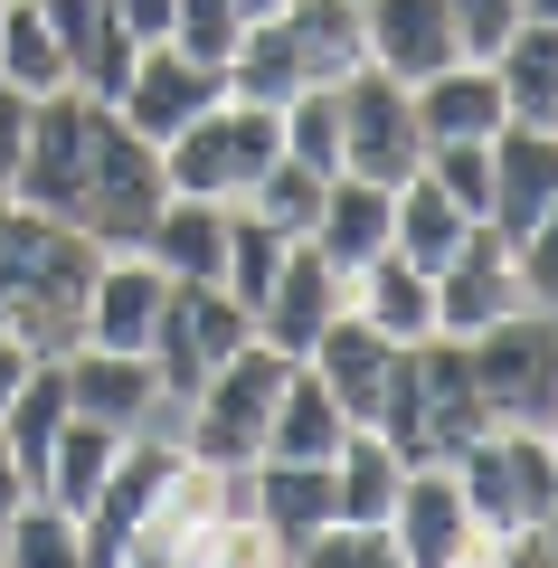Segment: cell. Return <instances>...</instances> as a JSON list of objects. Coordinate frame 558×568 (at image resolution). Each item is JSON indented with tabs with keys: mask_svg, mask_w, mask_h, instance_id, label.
<instances>
[{
	"mask_svg": "<svg viewBox=\"0 0 558 568\" xmlns=\"http://www.w3.org/2000/svg\"><path fill=\"white\" fill-rule=\"evenodd\" d=\"M455 484H464V511H474L483 540L520 521H558V446L549 426H483L474 446L455 455Z\"/></svg>",
	"mask_w": 558,
	"mask_h": 568,
	"instance_id": "5b68a950",
	"label": "cell"
},
{
	"mask_svg": "<svg viewBox=\"0 0 558 568\" xmlns=\"http://www.w3.org/2000/svg\"><path fill=\"white\" fill-rule=\"evenodd\" d=\"M464 369H474L483 407H493V426H549V388H558V323L549 313H501V323H483L474 342H464Z\"/></svg>",
	"mask_w": 558,
	"mask_h": 568,
	"instance_id": "52a82bcc",
	"label": "cell"
},
{
	"mask_svg": "<svg viewBox=\"0 0 558 568\" xmlns=\"http://www.w3.org/2000/svg\"><path fill=\"white\" fill-rule=\"evenodd\" d=\"M426 162V133H417V104H407V85L388 77V67L359 58L351 77H341V171H359V181H417Z\"/></svg>",
	"mask_w": 558,
	"mask_h": 568,
	"instance_id": "ba28073f",
	"label": "cell"
},
{
	"mask_svg": "<svg viewBox=\"0 0 558 568\" xmlns=\"http://www.w3.org/2000/svg\"><path fill=\"white\" fill-rule=\"evenodd\" d=\"M369 426H379V446L398 455V465H455L483 426H493L474 369H464V342H445V332L407 342L398 361H388V388H379V407H369Z\"/></svg>",
	"mask_w": 558,
	"mask_h": 568,
	"instance_id": "7a4b0ae2",
	"label": "cell"
},
{
	"mask_svg": "<svg viewBox=\"0 0 558 568\" xmlns=\"http://www.w3.org/2000/svg\"><path fill=\"white\" fill-rule=\"evenodd\" d=\"M398 455L379 446V426H351L332 455V493H341V521H388V503H398Z\"/></svg>",
	"mask_w": 558,
	"mask_h": 568,
	"instance_id": "1f68e13d",
	"label": "cell"
},
{
	"mask_svg": "<svg viewBox=\"0 0 558 568\" xmlns=\"http://www.w3.org/2000/svg\"><path fill=\"white\" fill-rule=\"evenodd\" d=\"M171 465H180V436H152V426H133V436L114 446L95 503L77 511L85 568H123V559H133V530H142V511H152V493L171 484Z\"/></svg>",
	"mask_w": 558,
	"mask_h": 568,
	"instance_id": "9c48e42d",
	"label": "cell"
},
{
	"mask_svg": "<svg viewBox=\"0 0 558 568\" xmlns=\"http://www.w3.org/2000/svg\"><path fill=\"white\" fill-rule=\"evenodd\" d=\"M359 58L388 67L398 85L436 77V67H455V10L445 0H359Z\"/></svg>",
	"mask_w": 558,
	"mask_h": 568,
	"instance_id": "e0dca14e",
	"label": "cell"
},
{
	"mask_svg": "<svg viewBox=\"0 0 558 568\" xmlns=\"http://www.w3.org/2000/svg\"><path fill=\"white\" fill-rule=\"evenodd\" d=\"M85 114H95V95H77V85H58V95H29V142H20V171H10V200L48 209V219H77Z\"/></svg>",
	"mask_w": 558,
	"mask_h": 568,
	"instance_id": "8fae6325",
	"label": "cell"
},
{
	"mask_svg": "<svg viewBox=\"0 0 558 568\" xmlns=\"http://www.w3.org/2000/svg\"><path fill=\"white\" fill-rule=\"evenodd\" d=\"M341 436H351V417H341V398L313 379V369H284V398H275V417H265V455H294V465H332L341 455Z\"/></svg>",
	"mask_w": 558,
	"mask_h": 568,
	"instance_id": "83f0119b",
	"label": "cell"
},
{
	"mask_svg": "<svg viewBox=\"0 0 558 568\" xmlns=\"http://www.w3.org/2000/svg\"><path fill=\"white\" fill-rule=\"evenodd\" d=\"M29 361H39V351H29L20 332H0V407H10V388L29 379Z\"/></svg>",
	"mask_w": 558,
	"mask_h": 568,
	"instance_id": "f35d334b",
	"label": "cell"
},
{
	"mask_svg": "<svg viewBox=\"0 0 558 568\" xmlns=\"http://www.w3.org/2000/svg\"><path fill=\"white\" fill-rule=\"evenodd\" d=\"M219 95H227V67L190 58V48H171V39H142L133 48V77H123V95H114V114L133 123L142 142H171L180 123H200Z\"/></svg>",
	"mask_w": 558,
	"mask_h": 568,
	"instance_id": "30bf717a",
	"label": "cell"
},
{
	"mask_svg": "<svg viewBox=\"0 0 558 568\" xmlns=\"http://www.w3.org/2000/svg\"><path fill=\"white\" fill-rule=\"evenodd\" d=\"M20 142H29V95L0 85V190H10V171H20Z\"/></svg>",
	"mask_w": 558,
	"mask_h": 568,
	"instance_id": "74e56055",
	"label": "cell"
},
{
	"mask_svg": "<svg viewBox=\"0 0 558 568\" xmlns=\"http://www.w3.org/2000/svg\"><path fill=\"white\" fill-rule=\"evenodd\" d=\"M275 123H284V152H294L303 171H322V181L341 171V85H303V95H284Z\"/></svg>",
	"mask_w": 558,
	"mask_h": 568,
	"instance_id": "836d02e7",
	"label": "cell"
},
{
	"mask_svg": "<svg viewBox=\"0 0 558 568\" xmlns=\"http://www.w3.org/2000/svg\"><path fill=\"white\" fill-rule=\"evenodd\" d=\"M0 85H20V95H58L67 85V48L39 0H0Z\"/></svg>",
	"mask_w": 558,
	"mask_h": 568,
	"instance_id": "4dcf8cb0",
	"label": "cell"
},
{
	"mask_svg": "<svg viewBox=\"0 0 558 568\" xmlns=\"http://www.w3.org/2000/svg\"><path fill=\"white\" fill-rule=\"evenodd\" d=\"M265 10H275V0H237V20H265Z\"/></svg>",
	"mask_w": 558,
	"mask_h": 568,
	"instance_id": "60d3db41",
	"label": "cell"
},
{
	"mask_svg": "<svg viewBox=\"0 0 558 568\" xmlns=\"http://www.w3.org/2000/svg\"><path fill=\"white\" fill-rule=\"evenodd\" d=\"M237 0H171V48H190V58L227 67V48H237Z\"/></svg>",
	"mask_w": 558,
	"mask_h": 568,
	"instance_id": "8d00e7d4",
	"label": "cell"
},
{
	"mask_svg": "<svg viewBox=\"0 0 558 568\" xmlns=\"http://www.w3.org/2000/svg\"><path fill=\"white\" fill-rule=\"evenodd\" d=\"M20 493H29V474L10 465V446H0V521H10V511H20Z\"/></svg>",
	"mask_w": 558,
	"mask_h": 568,
	"instance_id": "ab89813d",
	"label": "cell"
},
{
	"mask_svg": "<svg viewBox=\"0 0 558 568\" xmlns=\"http://www.w3.org/2000/svg\"><path fill=\"white\" fill-rule=\"evenodd\" d=\"M0 568H85L77 511H58L48 493H20V511L0 521Z\"/></svg>",
	"mask_w": 558,
	"mask_h": 568,
	"instance_id": "d6a6232c",
	"label": "cell"
},
{
	"mask_svg": "<svg viewBox=\"0 0 558 568\" xmlns=\"http://www.w3.org/2000/svg\"><path fill=\"white\" fill-rule=\"evenodd\" d=\"M265 20L284 29L303 85H341V77L359 67V0H275Z\"/></svg>",
	"mask_w": 558,
	"mask_h": 568,
	"instance_id": "4316f807",
	"label": "cell"
},
{
	"mask_svg": "<svg viewBox=\"0 0 558 568\" xmlns=\"http://www.w3.org/2000/svg\"><path fill=\"white\" fill-rule=\"evenodd\" d=\"M161 304H171V275H161L142 246H104L95 284H85V332H77V342H95V351H152Z\"/></svg>",
	"mask_w": 558,
	"mask_h": 568,
	"instance_id": "5bb4252c",
	"label": "cell"
},
{
	"mask_svg": "<svg viewBox=\"0 0 558 568\" xmlns=\"http://www.w3.org/2000/svg\"><path fill=\"white\" fill-rule=\"evenodd\" d=\"M161 200H171V181H161V142H142L114 104H95V114H85L77 227H85L95 246H142V227H152Z\"/></svg>",
	"mask_w": 558,
	"mask_h": 568,
	"instance_id": "3957f363",
	"label": "cell"
},
{
	"mask_svg": "<svg viewBox=\"0 0 558 568\" xmlns=\"http://www.w3.org/2000/svg\"><path fill=\"white\" fill-rule=\"evenodd\" d=\"M388 361H398V342H388L379 323H359L351 304H341L332 323L313 332V351H303V369L341 398V417H351V426H369V407H379V388H388Z\"/></svg>",
	"mask_w": 558,
	"mask_h": 568,
	"instance_id": "ac0fdd59",
	"label": "cell"
},
{
	"mask_svg": "<svg viewBox=\"0 0 558 568\" xmlns=\"http://www.w3.org/2000/svg\"><path fill=\"white\" fill-rule=\"evenodd\" d=\"M351 313L359 323H379L388 342H426V332H436V275H426V265H407L398 246H379V256L369 265H351Z\"/></svg>",
	"mask_w": 558,
	"mask_h": 568,
	"instance_id": "d4e9b609",
	"label": "cell"
},
{
	"mask_svg": "<svg viewBox=\"0 0 558 568\" xmlns=\"http://www.w3.org/2000/svg\"><path fill=\"white\" fill-rule=\"evenodd\" d=\"M95 256L104 246L77 219H48L0 190V332H20L29 351H77Z\"/></svg>",
	"mask_w": 558,
	"mask_h": 568,
	"instance_id": "6da1fadb",
	"label": "cell"
},
{
	"mask_svg": "<svg viewBox=\"0 0 558 568\" xmlns=\"http://www.w3.org/2000/svg\"><path fill=\"white\" fill-rule=\"evenodd\" d=\"M58 361H67V407H77V417H104V426L133 436V426H152L161 407H171L142 351H95V342H77V351H58Z\"/></svg>",
	"mask_w": 558,
	"mask_h": 568,
	"instance_id": "d6986e66",
	"label": "cell"
},
{
	"mask_svg": "<svg viewBox=\"0 0 558 568\" xmlns=\"http://www.w3.org/2000/svg\"><path fill=\"white\" fill-rule=\"evenodd\" d=\"M341 511L332 465H294V455H256V530L275 540V559H303L322 521Z\"/></svg>",
	"mask_w": 558,
	"mask_h": 568,
	"instance_id": "44dd1931",
	"label": "cell"
},
{
	"mask_svg": "<svg viewBox=\"0 0 558 568\" xmlns=\"http://www.w3.org/2000/svg\"><path fill=\"white\" fill-rule=\"evenodd\" d=\"M407 104H417V133L426 142H483V133L511 123L483 58H455V67H436V77H417V85H407Z\"/></svg>",
	"mask_w": 558,
	"mask_h": 568,
	"instance_id": "603a6c76",
	"label": "cell"
},
{
	"mask_svg": "<svg viewBox=\"0 0 558 568\" xmlns=\"http://www.w3.org/2000/svg\"><path fill=\"white\" fill-rule=\"evenodd\" d=\"M464 227H474V219H464L436 181H398V200H388V246H398L407 265H426V275L464 246Z\"/></svg>",
	"mask_w": 558,
	"mask_h": 568,
	"instance_id": "f546056e",
	"label": "cell"
},
{
	"mask_svg": "<svg viewBox=\"0 0 558 568\" xmlns=\"http://www.w3.org/2000/svg\"><path fill=\"white\" fill-rule=\"evenodd\" d=\"M114 446H123V426L67 417L58 446H48V465H39V493H48L58 511H85V503H95V484H104V465H114Z\"/></svg>",
	"mask_w": 558,
	"mask_h": 568,
	"instance_id": "f1b7e54d",
	"label": "cell"
},
{
	"mask_svg": "<svg viewBox=\"0 0 558 568\" xmlns=\"http://www.w3.org/2000/svg\"><path fill=\"white\" fill-rule=\"evenodd\" d=\"M483 67H493L511 123H549L558 133V20H511V39H501Z\"/></svg>",
	"mask_w": 558,
	"mask_h": 568,
	"instance_id": "484cf974",
	"label": "cell"
},
{
	"mask_svg": "<svg viewBox=\"0 0 558 568\" xmlns=\"http://www.w3.org/2000/svg\"><path fill=\"white\" fill-rule=\"evenodd\" d=\"M388 200L398 190H379V181H359V171H332L322 181V209H313V227H303V246H313L322 265H369L388 246Z\"/></svg>",
	"mask_w": 558,
	"mask_h": 568,
	"instance_id": "7402d4cb",
	"label": "cell"
},
{
	"mask_svg": "<svg viewBox=\"0 0 558 568\" xmlns=\"http://www.w3.org/2000/svg\"><path fill=\"white\" fill-rule=\"evenodd\" d=\"M48 10V29H58V48H67V85L77 95H95V104H114L123 95V77H133V29L114 20V0H39Z\"/></svg>",
	"mask_w": 558,
	"mask_h": 568,
	"instance_id": "ffe728a7",
	"label": "cell"
},
{
	"mask_svg": "<svg viewBox=\"0 0 558 568\" xmlns=\"http://www.w3.org/2000/svg\"><path fill=\"white\" fill-rule=\"evenodd\" d=\"M388 540H398V568H464V559H483V530H474V511H464L455 465H407L398 474Z\"/></svg>",
	"mask_w": 558,
	"mask_h": 568,
	"instance_id": "7c38bea8",
	"label": "cell"
},
{
	"mask_svg": "<svg viewBox=\"0 0 558 568\" xmlns=\"http://www.w3.org/2000/svg\"><path fill=\"white\" fill-rule=\"evenodd\" d=\"M501 313H520L511 237H501L493 219H474V227H464V246L436 265V332H445V342H474V332L501 323Z\"/></svg>",
	"mask_w": 558,
	"mask_h": 568,
	"instance_id": "4fadbf2b",
	"label": "cell"
},
{
	"mask_svg": "<svg viewBox=\"0 0 558 568\" xmlns=\"http://www.w3.org/2000/svg\"><path fill=\"white\" fill-rule=\"evenodd\" d=\"M417 181H436L464 219H483V209H493V133H483V142H426Z\"/></svg>",
	"mask_w": 558,
	"mask_h": 568,
	"instance_id": "d590c367",
	"label": "cell"
},
{
	"mask_svg": "<svg viewBox=\"0 0 558 568\" xmlns=\"http://www.w3.org/2000/svg\"><path fill=\"white\" fill-rule=\"evenodd\" d=\"M142 256L161 265L171 284H219V265H227V200H161L152 209V227H142Z\"/></svg>",
	"mask_w": 558,
	"mask_h": 568,
	"instance_id": "cb8c5ba5",
	"label": "cell"
},
{
	"mask_svg": "<svg viewBox=\"0 0 558 568\" xmlns=\"http://www.w3.org/2000/svg\"><path fill=\"white\" fill-rule=\"evenodd\" d=\"M483 219L501 237H530L558 219V133L549 123H501L493 133V209Z\"/></svg>",
	"mask_w": 558,
	"mask_h": 568,
	"instance_id": "9a60e30c",
	"label": "cell"
},
{
	"mask_svg": "<svg viewBox=\"0 0 558 568\" xmlns=\"http://www.w3.org/2000/svg\"><path fill=\"white\" fill-rule=\"evenodd\" d=\"M275 152H284L275 104L219 95L200 123H180V133L161 142V181H171L180 200H246V181H256V171L275 162Z\"/></svg>",
	"mask_w": 558,
	"mask_h": 568,
	"instance_id": "8992f818",
	"label": "cell"
},
{
	"mask_svg": "<svg viewBox=\"0 0 558 568\" xmlns=\"http://www.w3.org/2000/svg\"><path fill=\"white\" fill-rule=\"evenodd\" d=\"M237 209H256L265 227L303 237V227H313V209H322V171H303L294 152H275V162H265L256 181H246V200H237Z\"/></svg>",
	"mask_w": 558,
	"mask_h": 568,
	"instance_id": "e575fe53",
	"label": "cell"
},
{
	"mask_svg": "<svg viewBox=\"0 0 558 568\" xmlns=\"http://www.w3.org/2000/svg\"><path fill=\"white\" fill-rule=\"evenodd\" d=\"M284 369L294 361H284L275 342L227 351V361L190 388V407H180V446L200 455V465H256L265 455V417H275V398H284Z\"/></svg>",
	"mask_w": 558,
	"mask_h": 568,
	"instance_id": "277c9868",
	"label": "cell"
},
{
	"mask_svg": "<svg viewBox=\"0 0 558 568\" xmlns=\"http://www.w3.org/2000/svg\"><path fill=\"white\" fill-rule=\"evenodd\" d=\"M351 304V275L341 265H322L313 246H284V265H275V284H265V304H256V342H275L284 361H303L313 351V332L332 323V313Z\"/></svg>",
	"mask_w": 558,
	"mask_h": 568,
	"instance_id": "2e32d148",
	"label": "cell"
}]
</instances>
